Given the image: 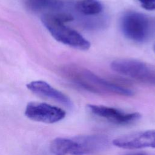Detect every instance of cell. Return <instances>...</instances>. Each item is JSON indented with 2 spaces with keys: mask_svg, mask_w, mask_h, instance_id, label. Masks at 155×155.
I'll use <instances>...</instances> for the list:
<instances>
[{
  "mask_svg": "<svg viewBox=\"0 0 155 155\" xmlns=\"http://www.w3.org/2000/svg\"><path fill=\"white\" fill-rule=\"evenodd\" d=\"M62 71L63 75L69 81L94 93H111L125 96H131L134 94L131 90L108 81L81 67L70 65L64 67Z\"/></svg>",
  "mask_w": 155,
  "mask_h": 155,
  "instance_id": "1",
  "label": "cell"
},
{
  "mask_svg": "<svg viewBox=\"0 0 155 155\" xmlns=\"http://www.w3.org/2000/svg\"><path fill=\"white\" fill-rule=\"evenodd\" d=\"M108 146V138L104 135H83L57 137L51 142L50 150L54 155H86L103 151Z\"/></svg>",
  "mask_w": 155,
  "mask_h": 155,
  "instance_id": "2",
  "label": "cell"
},
{
  "mask_svg": "<svg viewBox=\"0 0 155 155\" xmlns=\"http://www.w3.org/2000/svg\"><path fill=\"white\" fill-rule=\"evenodd\" d=\"M41 21L51 36L58 42L78 50H87L90 47V42L82 35L53 15L44 13L41 16Z\"/></svg>",
  "mask_w": 155,
  "mask_h": 155,
  "instance_id": "3",
  "label": "cell"
},
{
  "mask_svg": "<svg viewBox=\"0 0 155 155\" xmlns=\"http://www.w3.org/2000/svg\"><path fill=\"white\" fill-rule=\"evenodd\" d=\"M120 28L125 37L139 43L148 39L152 33L153 24L151 19L145 14L129 11L121 16Z\"/></svg>",
  "mask_w": 155,
  "mask_h": 155,
  "instance_id": "4",
  "label": "cell"
},
{
  "mask_svg": "<svg viewBox=\"0 0 155 155\" xmlns=\"http://www.w3.org/2000/svg\"><path fill=\"white\" fill-rule=\"evenodd\" d=\"M110 67L117 74L155 86V68L143 62L131 59H120L113 61Z\"/></svg>",
  "mask_w": 155,
  "mask_h": 155,
  "instance_id": "5",
  "label": "cell"
},
{
  "mask_svg": "<svg viewBox=\"0 0 155 155\" xmlns=\"http://www.w3.org/2000/svg\"><path fill=\"white\" fill-rule=\"evenodd\" d=\"M25 115L34 121L53 124L62 120L66 113L61 108L46 103L31 102L26 106Z\"/></svg>",
  "mask_w": 155,
  "mask_h": 155,
  "instance_id": "6",
  "label": "cell"
},
{
  "mask_svg": "<svg viewBox=\"0 0 155 155\" xmlns=\"http://www.w3.org/2000/svg\"><path fill=\"white\" fill-rule=\"evenodd\" d=\"M87 108L92 114L118 125L132 124L141 117L139 113H125L116 108L104 105L88 104Z\"/></svg>",
  "mask_w": 155,
  "mask_h": 155,
  "instance_id": "7",
  "label": "cell"
},
{
  "mask_svg": "<svg viewBox=\"0 0 155 155\" xmlns=\"http://www.w3.org/2000/svg\"><path fill=\"white\" fill-rule=\"evenodd\" d=\"M117 147L136 150L145 148H155V130L137 131L127 134L113 140Z\"/></svg>",
  "mask_w": 155,
  "mask_h": 155,
  "instance_id": "8",
  "label": "cell"
},
{
  "mask_svg": "<svg viewBox=\"0 0 155 155\" xmlns=\"http://www.w3.org/2000/svg\"><path fill=\"white\" fill-rule=\"evenodd\" d=\"M27 87L30 91L40 96L54 100L68 108L73 107V103L67 96L45 81H32L27 84Z\"/></svg>",
  "mask_w": 155,
  "mask_h": 155,
  "instance_id": "9",
  "label": "cell"
},
{
  "mask_svg": "<svg viewBox=\"0 0 155 155\" xmlns=\"http://www.w3.org/2000/svg\"><path fill=\"white\" fill-rule=\"evenodd\" d=\"M74 7L78 15L85 17L98 16L103 11V5L97 0H79L74 2Z\"/></svg>",
  "mask_w": 155,
  "mask_h": 155,
  "instance_id": "10",
  "label": "cell"
},
{
  "mask_svg": "<svg viewBox=\"0 0 155 155\" xmlns=\"http://www.w3.org/2000/svg\"><path fill=\"white\" fill-rule=\"evenodd\" d=\"M53 0H27L28 7L32 10H45Z\"/></svg>",
  "mask_w": 155,
  "mask_h": 155,
  "instance_id": "11",
  "label": "cell"
},
{
  "mask_svg": "<svg viewBox=\"0 0 155 155\" xmlns=\"http://www.w3.org/2000/svg\"><path fill=\"white\" fill-rule=\"evenodd\" d=\"M140 5L147 10H155V0H137Z\"/></svg>",
  "mask_w": 155,
  "mask_h": 155,
  "instance_id": "12",
  "label": "cell"
},
{
  "mask_svg": "<svg viewBox=\"0 0 155 155\" xmlns=\"http://www.w3.org/2000/svg\"><path fill=\"white\" fill-rule=\"evenodd\" d=\"M125 155H148L147 154L143 153H130Z\"/></svg>",
  "mask_w": 155,
  "mask_h": 155,
  "instance_id": "13",
  "label": "cell"
},
{
  "mask_svg": "<svg viewBox=\"0 0 155 155\" xmlns=\"http://www.w3.org/2000/svg\"><path fill=\"white\" fill-rule=\"evenodd\" d=\"M154 52H155V44L154 45Z\"/></svg>",
  "mask_w": 155,
  "mask_h": 155,
  "instance_id": "14",
  "label": "cell"
}]
</instances>
